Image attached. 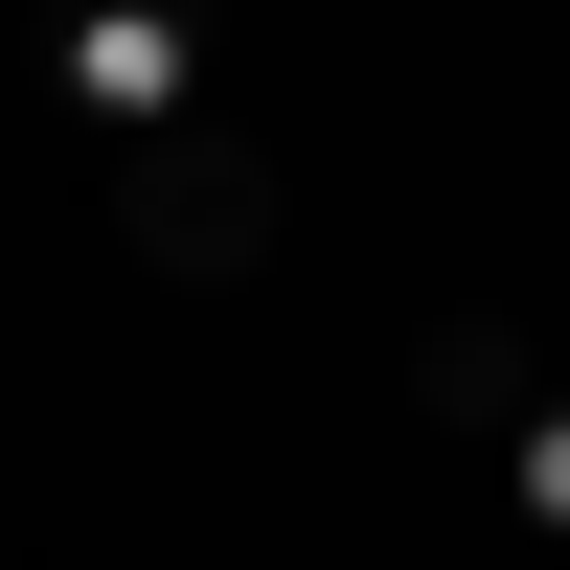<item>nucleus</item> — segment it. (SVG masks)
Masks as SVG:
<instances>
[{
	"instance_id": "2",
	"label": "nucleus",
	"mask_w": 570,
	"mask_h": 570,
	"mask_svg": "<svg viewBox=\"0 0 570 570\" xmlns=\"http://www.w3.org/2000/svg\"><path fill=\"white\" fill-rule=\"evenodd\" d=\"M46 91H69L91 137H183V115H228L206 91V0H46Z\"/></svg>"
},
{
	"instance_id": "4",
	"label": "nucleus",
	"mask_w": 570,
	"mask_h": 570,
	"mask_svg": "<svg viewBox=\"0 0 570 570\" xmlns=\"http://www.w3.org/2000/svg\"><path fill=\"white\" fill-rule=\"evenodd\" d=\"M502 480H525V525H548V548H570V389H548V411H525V434H502Z\"/></svg>"
},
{
	"instance_id": "3",
	"label": "nucleus",
	"mask_w": 570,
	"mask_h": 570,
	"mask_svg": "<svg viewBox=\"0 0 570 570\" xmlns=\"http://www.w3.org/2000/svg\"><path fill=\"white\" fill-rule=\"evenodd\" d=\"M548 389H570V365H548V343H502V320H434V343H411V411H434V434H480V456L525 434Z\"/></svg>"
},
{
	"instance_id": "1",
	"label": "nucleus",
	"mask_w": 570,
	"mask_h": 570,
	"mask_svg": "<svg viewBox=\"0 0 570 570\" xmlns=\"http://www.w3.org/2000/svg\"><path fill=\"white\" fill-rule=\"evenodd\" d=\"M115 228H137V274H252L297 206H274L252 115H183V137H137V160H115Z\"/></svg>"
}]
</instances>
